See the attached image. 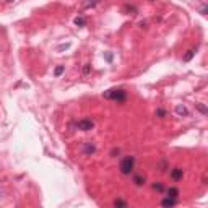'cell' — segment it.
I'll return each instance as SVG.
<instances>
[{"mask_svg":"<svg viewBox=\"0 0 208 208\" xmlns=\"http://www.w3.org/2000/svg\"><path fill=\"white\" fill-rule=\"evenodd\" d=\"M102 96L106 98V99L116 101V102H124L127 99V91L125 90H120V88H111L107 91H104Z\"/></svg>","mask_w":208,"mask_h":208,"instance_id":"obj_1","label":"cell"},{"mask_svg":"<svg viewBox=\"0 0 208 208\" xmlns=\"http://www.w3.org/2000/svg\"><path fill=\"white\" fill-rule=\"evenodd\" d=\"M135 169V158L134 156H124L119 163V171L124 176H130Z\"/></svg>","mask_w":208,"mask_h":208,"instance_id":"obj_2","label":"cell"},{"mask_svg":"<svg viewBox=\"0 0 208 208\" xmlns=\"http://www.w3.org/2000/svg\"><path fill=\"white\" fill-rule=\"evenodd\" d=\"M93 127H94V122L91 119H81V120L77 122V129L81 130V132H90Z\"/></svg>","mask_w":208,"mask_h":208,"instance_id":"obj_3","label":"cell"},{"mask_svg":"<svg viewBox=\"0 0 208 208\" xmlns=\"http://www.w3.org/2000/svg\"><path fill=\"white\" fill-rule=\"evenodd\" d=\"M182 176H184V171H182V169L181 167H174V169H171V179H172V181H181V179H182Z\"/></svg>","mask_w":208,"mask_h":208,"instance_id":"obj_4","label":"cell"},{"mask_svg":"<svg viewBox=\"0 0 208 208\" xmlns=\"http://www.w3.org/2000/svg\"><path fill=\"white\" fill-rule=\"evenodd\" d=\"M176 114L177 116H189V111H187V107L184 106V104H177V106H176Z\"/></svg>","mask_w":208,"mask_h":208,"instance_id":"obj_5","label":"cell"},{"mask_svg":"<svg viewBox=\"0 0 208 208\" xmlns=\"http://www.w3.org/2000/svg\"><path fill=\"white\" fill-rule=\"evenodd\" d=\"M166 197L177 198V197H179V189H177V187H169L167 190H166Z\"/></svg>","mask_w":208,"mask_h":208,"instance_id":"obj_6","label":"cell"},{"mask_svg":"<svg viewBox=\"0 0 208 208\" xmlns=\"http://www.w3.org/2000/svg\"><path fill=\"white\" fill-rule=\"evenodd\" d=\"M176 203H177V198H171V197H166L164 200L161 202L163 206H174Z\"/></svg>","mask_w":208,"mask_h":208,"instance_id":"obj_7","label":"cell"},{"mask_svg":"<svg viewBox=\"0 0 208 208\" xmlns=\"http://www.w3.org/2000/svg\"><path fill=\"white\" fill-rule=\"evenodd\" d=\"M96 151V146L91 143H85V155H93Z\"/></svg>","mask_w":208,"mask_h":208,"instance_id":"obj_8","label":"cell"},{"mask_svg":"<svg viewBox=\"0 0 208 208\" xmlns=\"http://www.w3.org/2000/svg\"><path fill=\"white\" fill-rule=\"evenodd\" d=\"M134 182L137 187H141V185H145V177L143 176H134Z\"/></svg>","mask_w":208,"mask_h":208,"instance_id":"obj_9","label":"cell"},{"mask_svg":"<svg viewBox=\"0 0 208 208\" xmlns=\"http://www.w3.org/2000/svg\"><path fill=\"white\" fill-rule=\"evenodd\" d=\"M75 25L80 26V28L86 25V20H85V16H77V18H75Z\"/></svg>","mask_w":208,"mask_h":208,"instance_id":"obj_10","label":"cell"},{"mask_svg":"<svg viewBox=\"0 0 208 208\" xmlns=\"http://www.w3.org/2000/svg\"><path fill=\"white\" fill-rule=\"evenodd\" d=\"M195 55V49H190V51H187V54L184 55V60L189 62V60H192V57Z\"/></svg>","mask_w":208,"mask_h":208,"instance_id":"obj_11","label":"cell"},{"mask_svg":"<svg viewBox=\"0 0 208 208\" xmlns=\"http://www.w3.org/2000/svg\"><path fill=\"white\" fill-rule=\"evenodd\" d=\"M129 203L124 202V200H120V198H117V200H114V206H127Z\"/></svg>","mask_w":208,"mask_h":208,"instance_id":"obj_12","label":"cell"},{"mask_svg":"<svg viewBox=\"0 0 208 208\" xmlns=\"http://www.w3.org/2000/svg\"><path fill=\"white\" fill-rule=\"evenodd\" d=\"M197 109L200 111V112H202L203 116H206V114H208V111H206V107L203 106V104H198V106H197Z\"/></svg>","mask_w":208,"mask_h":208,"instance_id":"obj_13","label":"cell"},{"mask_svg":"<svg viewBox=\"0 0 208 208\" xmlns=\"http://www.w3.org/2000/svg\"><path fill=\"white\" fill-rule=\"evenodd\" d=\"M156 116H159L161 119H164L166 117V111L164 109H156Z\"/></svg>","mask_w":208,"mask_h":208,"instance_id":"obj_14","label":"cell"},{"mask_svg":"<svg viewBox=\"0 0 208 208\" xmlns=\"http://www.w3.org/2000/svg\"><path fill=\"white\" fill-rule=\"evenodd\" d=\"M153 189H155V190H158V192H164V187L161 184H153Z\"/></svg>","mask_w":208,"mask_h":208,"instance_id":"obj_15","label":"cell"},{"mask_svg":"<svg viewBox=\"0 0 208 208\" xmlns=\"http://www.w3.org/2000/svg\"><path fill=\"white\" fill-rule=\"evenodd\" d=\"M63 70H65V67H57L55 68V77H60V75L63 73Z\"/></svg>","mask_w":208,"mask_h":208,"instance_id":"obj_16","label":"cell"},{"mask_svg":"<svg viewBox=\"0 0 208 208\" xmlns=\"http://www.w3.org/2000/svg\"><path fill=\"white\" fill-rule=\"evenodd\" d=\"M90 70H91V65H90V63H86V65H85V68H83V75H88V73H90Z\"/></svg>","mask_w":208,"mask_h":208,"instance_id":"obj_17","label":"cell"},{"mask_svg":"<svg viewBox=\"0 0 208 208\" xmlns=\"http://www.w3.org/2000/svg\"><path fill=\"white\" fill-rule=\"evenodd\" d=\"M200 13H202V15H206V5H203V7L200 8Z\"/></svg>","mask_w":208,"mask_h":208,"instance_id":"obj_18","label":"cell"}]
</instances>
